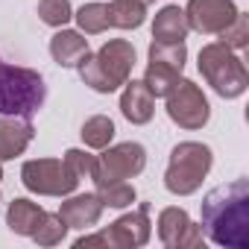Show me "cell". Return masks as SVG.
I'll use <instances>...</instances> for the list:
<instances>
[{
  "mask_svg": "<svg viewBox=\"0 0 249 249\" xmlns=\"http://www.w3.org/2000/svg\"><path fill=\"white\" fill-rule=\"evenodd\" d=\"M205 240L223 249H249V182L234 179L208 191L199 202Z\"/></svg>",
  "mask_w": 249,
  "mask_h": 249,
  "instance_id": "1",
  "label": "cell"
},
{
  "mask_svg": "<svg viewBox=\"0 0 249 249\" xmlns=\"http://www.w3.org/2000/svg\"><path fill=\"white\" fill-rule=\"evenodd\" d=\"M47 100L44 76L33 68L9 65L0 59V114L33 117Z\"/></svg>",
  "mask_w": 249,
  "mask_h": 249,
  "instance_id": "2",
  "label": "cell"
},
{
  "mask_svg": "<svg viewBox=\"0 0 249 249\" xmlns=\"http://www.w3.org/2000/svg\"><path fill=\"white\" fill-rule=\"evenodd\" d=\"M199 73L202 79L211 85V91L223 100H237L246 94L249 88V71L243 65V59L229 50L220 41H211L199 50Z\"/></svg>",
  "mask_w": 249,
  "mask_h": 249,
  "instance_id": "3",
  "label": "cell"
},
{
  "mask_svg": "<svg viewBox=\"0 0 249 249\" xmlns=\"http://www.w3.org/2000/svg\"><path fill=\"white\" fill-rule=\"evenodd\" d=\"M214 153L208 144L199 141H182L170 150V161L164 170V188L173 196H191L202 188L205 176L211 173Z\"/></svg>",
  "mask_w": 249,
  "mask_h": 249,
  "instance_id": "4",
  "label": "cell"
},
{
  "mask_svg": "<svg viewBox=\"0 0 249 249\" xmlns=\"http://www.w3.org/2000/svg\"><path fill=\"white\" fill-rule=\"evenodd\" d=\"M147 167V150L138 141H123V144H108L94 156V170L91 182L94 188L103 182H117V179H135Z\"/></svg>",
  "mask_w": 249,
  "mask_h": 249,
  "instance_id": "5",
  "label": "cell"
},
{
  "mask_svg": "<svg viewBox=\"0 0 249 249\" xmlns=\"http://www.w3.org/2000/svg\"><path fill=\"white\" fill-rule=\"evenodd\" d=\"M21 182L30 194L38 196H68L79 188V176L62 159H30L21 164Z\"/></svg>",
  "mask_w": 249,
  "mask_h": 249,
  "instance_id": "6",
  "label": "cell"
},
{
  "mask_svg": "<svg viewBox=\"0 0 249 249\" xmlns=\"http://www.w3.org/2000/svg\"><path fill=\"white\" fill-rule=\"evenodd\" d=\"M167 117L176 123L179 129H188V132H196L202 129L205 123L211 120V106H208V97L202 94V88L194 82V79H179L167 97Z\"/></svg>",
  "mask_w": 249,
  "mask_h": 249,
  "instance_id": "7",
  "label": "cell"
},
{
  "mask_svg": "<svg viewBox=\"0 0 249 249\" xmlns=\"http://www.w3.org/2000/svg\"><path fill=\"white\" fill-rule=\"evenodd\" d=\"M103 246L106 249H138L147 246L153 237V223H150V202H141L135 211L117 217L108 229H100Z\"/></svg>",
  "mask_w": 249,
  "mask_h": 249,
  "instance_id": "8",
  "label": "cell"
},
{
  "mask_svg": "<svg viewBox=\"0 0 249 249\" xmlns=\"http://www.w3.org/2000/svg\"><path fill=\"white\" fill-rule=\"evenodd\" d=\"M159 240L167 249H199L205 246L202 229L191 220V214L179 205H167L159 214Z\"/></svg>",
  "mask_w": 249,
  "mask_h": 249,
  "instance_id": "9",
  "label": "cell"
},
{
  "mask_svg": "<svg viewBox=\"0 0 249 249\" xmlns=\"http://www.w3.org/2000/svg\"><path fill=\"white\" fill-rule=\"evenodd\" d=\"M237 3L234 0H188L185 6V18H188V27L199 36H217L223 33L234 15H237Z\"/></svg>",
  "mask_w": 249,
  "mask_h": 249,
  "instance_id": "10",
  "label": "cell"
},
{
  "mask_svg": "<svg viewBox=\"0 0 249 249\" xmlns=\"http://www.w3.org/2000/svg\"><path fill=\"white\" fill-rule=\"evenodd\" d=\"M94 59H97V68H100L103 79L108 82V88H111V94H114L117 88H123V82L132 76V68H135V47H132V41H126V38H108V41L94 53Z\"/></svg>",
  "mask_w": 249,
  "mask_h": 249,
  "instance_id": "11",
  "label": "cell"
},
{
  "mask_svg": "<svg viewBox=\"0 0 249 249\" xmlns=\"http://www.w3.org/2000/svg\"><path fill=\"white\" fill-rule=\"evenodd\" d=\"M103 202L97 194H68L62 196V205H59V217L68 223V229H79V231H88L100 223L103 217Z\"/></svg>",
  "mask_w": 249,
  "mask_h": 249,
  "instance_id": "12",
  "label": "cell"
},
{
  "mask_svg": "<svg viewBox=\"0 0 249 249\" xmlns=\"http://www.w3.org/2000/svg\"><path fill=\"white\" fill-rule=\"evenodd\" d=\"M120 114L126 117L132 126H144L156 114V97L147 88L144 79H126L120 91Z\"/></svg>",
  "mask_w": 249,
  "mask_h": 249,
  "instance_id": "13",
  "label": "cell"
},
{
  "mask_svg": "<svg viewBox=\"0 0 249 249\" xmlns=\"http://www.w3.org/2000/svg\"><path fill=\"white\" fill-rule=\"evenodd\" d=\"M33 138H36V126L30 123V117L0 114V161H12L24 156Z\"/></svg>",
  "mask_w": 249,
  "mask_h": 249,
  "instance_id": "14",
  "label": "cell"
},
{
  "mask_svg": "<svg viewBox=\"0 0 249 249\" xmlns=\"http://www.w3.org/2000/svg\"><path fill=\"white\" fill-rule=\"evenodd\" d=\"M191 33L188 27V18H185V9L176 6V3H167L156 12L153 18V41H164V44H176V41H185Z\"/></svg>",
  "mask_w": 249,
  "mask_h": 249,
  "instance_id": "15",
  "label": "cell"
},
{
  "mask_svg": "<svg viewBox=\"0 0 249 249\" xmlns=\"http://www.w3.org/2000/svg\"><path fill=\"white\" fill-rule=\"evenodd\" d=\"M88 53V38L79 30H56L50 38V56L59 68H76V62Z\"/></svg>",
  "mask_w": 249,
  "mask_h": 249,
  "instance_id": "16",
  "label": "cell"
},
{
  "mask_svg": "<svg viewBox=\"0 0 249 249\" xmlns=\"http://www.w3.org/2000/svg\"><path fill=\"white\" fill-rule=\"evenodd\" d=\"M41 217H44V208L38 202H33V199H24V196L12 199L9 208H6V226H9V231H15L21 237H33V231L41 223Z\"/></svg>",
  "mask_w": 249,
  "mask_h": 249,
  "instance_id": "17",
  "label": "cell"
},
{
  "mask_svg": "<svg viewBox=\"0 0 249 249\" xmlns=\"http://www.w3.org/2000/svg\"><path fill=\"white\" fill-rule=\"evenodd\" d=\"M108 9V27L114 30H138L147 21V0H111Z\"/></svg>",
  "mask_w": 249,
  "mask_h": 249,
  "instance_id": "18",
  "label": "cell"
},
{
  "mask_svg": "<svg viewBox=\"0 0 249 249\" xmlns=\"http://www.w3.org/2000/svg\"><path fill=\"white\" fill-rule=\"evenodd\" d=\"M97 196H100V202H103V208H129L135 199H138V191H135V185L132 182H126V179H117V182H103V185H97V191H94Z\"/></svg>",
  "mask_w": 249,
  "mask_h": 249,
  "instance_id": "19",
  "label": "cell"
},
{
  "mask_svg": "<svg viewBox=\"0 0 249 249\" xmlns=\"http://www.w3.org/2000/svg\"><path fill=\"white\" fill-rule=\"evenodd\" d=\"M79 135H82V144H85L88 150H103V147H108L111 138H114V120L106 117V114H94V117H88V120L82 123Z\"/></svg>",
  "mask_w": 249,
  "mask_h": 249,
  "instance_id": "20",
  "label": "cell"
},
{
  "mask_svg": "<svg viewBox=\"0 0 249 249\" xmlns=\"http://www.w3.org/2000/svg\"><path fill=\"white\" fill-rule=\"evenodd\" d=\"M73 21L82 36H100L108 30V9L106 3H82L73 12Z\"/></svg>",
  "mask_w": 249,
  "mask_h": 249,
  "instance_id": "21",
  "label": "cell"
},
{
  "mask_svg": "<svg viewBox=\"0 0 249 249\" xmlns=\"http://www.w3.org/2000/svg\"><path fill=\"white\" fill-rule=\"evenodd\" d=\"M147 62H156V65H164V68H173L182 73L185 62H188V47H185V41H176V44L153 41L147 50Z\"/></svg>",
  "mask_w": 249,
  "mask_h": 249,
  "instance_id": "22",
  "label": "cell"
},
{
  "mask_svg": "<svg viewBox=\"0 0 249 249\" xmlns=\"http://www.w3.org/2000/svg\"><path fill=\"white\" fill-rule=\"evenodd\" d=\"M179 79H182V73H179V71L164 68V65H156V62H147L144 82H147V88L153 91V97H156V100H159V97H167V91H170Z\"/></svg>",
  "mask_w": 249,
  "mask_h": 249,
  "instance_id": "23",
  "label": "cell"
},
{
  "mask_svg": "<svg viewBox=\"0 0 249 249\" xmlns=\"http://www.w3.org/2000/svg\"><path fill=\"white\" fill-rule=\"evenodd\" d=\"M65 237H68V223H65L59 214L44 211L41 223H38L36 231H33V240H36L38 246H59Z\"/></svg>",
  "mask_w": 249,
  "mask_h": 249,
  "instance_id": "24",
  "label": "cell"
},
{
  "mask_svg": "<svg viewBox=\"0 0 249 249\" xmlns=\"http://www.w3.org/2000/svg\"><path fill=\"white\" fill-rule=\"evenodd\" d=\"M38 18L41 24L62 30L65 24L73 21V6H71V0H38Z\"/></svg>",
  "mask_w": 249,
  "mask_h": 249,
  "instance_id": "25",
  "label": "cell"
},
{
  "mask_svg": "<svg viewBox=\"0 0 249 249\" xmlns=\"http://www.w3.org/2000/svg\"><path fill=\"white\" fill-rule=\"evenodd\" d=\"M217 36H220L217 41L226 44L229 50H234V53H237V50H246V44H249V18H246L243 12H237L234 21H231L223 33H217Z\"/></svg>",
  "mask_w": 249,
  "mask_h": 249,
  "instance_id": "26",
  "label": "cell"
},
{
  "mask_svg": "<svg viewBox=\"0 0 249 249\" xmlns=\"http://www.w3.org/2000/svg\"><path fill=\"white\" fill-rule=\"evenodd\" d=\"M76 71H79V79H82L91 91H97V94H111V88H108V82L103 79V73H100L97 59H94V53H91V50L76 62Z\"/></svg>",
  "mask_w": 249,
  "mask_h": 249,
  "instance_id": "27",
  "label": "cell"
},
{
  "mask_svg": "<svg viewBox=\"0 0 249 249\" xmlns=\"http://www.w3.org/2000/svg\"><path fill=\"white\" fill-rule=\"evenodd\" d=\"M62 161L71 167L73 176H79V182H82V179H91V170H94V156H91V153L71 147V150H65V159H62Z\"/></svg>",
  "mask_w": 249,
  "mask_h": 249,
  "instance_id": "28",
  "label": "cell"
},
{
  "mask_svg": "<svg viewBox=\"0 0 249 249\" xmlns=\"http://www.w3.org/2000/svg\"><path fill=\"white\" fill-rule=\"evenodd\" d=\"M0 179H3V161H0Z\"/></svg>",
  "mask_w": 249,
  "mask_h": 249,
  "instance_id": "29",
  "label": "cell"
}]
</instances>
